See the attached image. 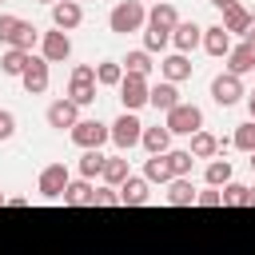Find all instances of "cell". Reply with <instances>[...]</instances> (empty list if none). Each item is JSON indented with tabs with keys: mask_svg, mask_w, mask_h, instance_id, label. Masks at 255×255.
Instances as JSON below:
<instances>
[{
	"mask_svg": "<svg viewBox=\"0 0 255 255\" xmlns=\"http://www.w3.org/2000/svg\"><path fill=\"white\" fill-rule=\"evenodd\" d=\"M175 24H179L175 8H171V4H155V8L147 12V32H143V48H147V52H159V48H163V44L171 40Z\"/></svg>",
	"mask_w": 255,
	"mask_h": 255,
	"instance_id": "cell-1",
	"label": "cell"
},
{
	"mask_svg": "<svg viewBox=\"0 0 255 255\" xmlns=\"http://www.w3.org/2000/svg\"><path fill=\"white\" fill-rule=\"evenodd\" d=\"M108 24H112V32L128 36V32H139V28L147 24V12H143V4H139V0H124V4H116V8H112Z\"/></svg>",
	"mask_w": 255,
	"mask_h": 255,
	"instance_id": "cell-2",
	"label": "cell"
},
{
	"mask_svg": "<svg viewBox=\"0 0 255 255\" xmlns=\"http://www.w3.org/2000/svg\"><path fill=\"white\" fill-rule=\"evenodd\" d=\"M68 100H72L76 108H84V104H92V100H96V68H92V64H76V68H72Z\"/></svg>",
	"mask_w": 255,
	"mask_h": 255,
	"instance_id": "cell-3",
	"label": "cell"
},
{
	"mask_svg": "<svg viewBox=\"0 0 255 255\" xmlns=\"http://www.w3.org/2000/svg\"><path fill=\"white\" fill-rule=\"evenodd\" d=\"M163 128L171 135H195V131H203V112L195 104H179V108L167 112V124Z\"/></svg>",
	"mask_w": 255,
	"mask_h": 255,
	"instance_id": "cell-4",
	"label": "cell"
},
{
	"mask_svg": "<svg viewBox=\"0 0 255 255\" xmlns=\"http://www.w3.org/2000/svg\"><path fill=\"white\" fill-rule=\"evenodd\" d=\"M68 135H72V143H76V147H84V151H100V143H104V139H112V128H104L100 120H80Z\"/></svg>",
	"mask_w": 255,
	"mask_h": 255,
	"instance_id": "cell-5",
	"label": "cell"
},
{
	"mask_svg": "<svg viewBox=\"0 0 255 255\" xmlns=\"http://www.w3.org/2000/svg\"><path fill=\"white\" fill-rule=\"evenodd\" d=\"M139 139H143V124H139L131 112H124V116L112 124V143H116L120 151H128V147H135Z\"/></svg>",
	"mask_w": 255,
	"mask_h": 255,
	"instance_id": "cell-6",
	"label": "cell"
},
{
	"mask_svg": "<svg viewBox=\"0 0 255 255\" xmlns=\"http://www.w3.org/2000/svg\"><path fill=\"white\" fill-rule=\"evenodd\" d=\"M120 100H124V112H135L151 100V88H147V76H124L120 84Z\"/></svg>",
	"mask_w": 255,
	"mask_h": 255,
	"instance_id": "cell-7",
	"label": "cell"
},
{
	"mask_svg": "<svg viewBox=\"0 0 255 255\" xmlns=\"http://www.w3.org/2000/svg\"><path fill=\"white\" fill-rule=\"evenodd\" d=\"M68 167L64 163H48L44 171H40V195L44 199H64V191H68Z\"/></svg>",
	"mask_w": 255,
	"mask_h": 255,
	"instance_id": "cell-8",
	"label": "cell"
},
{
	"mask_svg": "<svg viewBox=\"0 0 255 255\" xmlns=\"http://www.w3.org/2000/svg\"><path fill=\"white\" fill-rule=\"evenodd\" d=\"M239 96H243V84H239V76L223 72V76H215V80H211V100H215L219 108H231V104H239Z\"/></svg>",
	"mask_w": 255,
	"mask_h": 255,
	"instance_id": "cell-9",
	"label": "cell"
},
{
	"mask_svg": "<svg viewBox=\"0 0 255 255\" xmlns=\"http://www.w3.org/2000/svg\"><path fill=\"white\" fill-rule=\"evenodd\" d=\"M40 48H44V60L48 64H60V60H68L72 56V40H68V32H44V40H40Z\"/></svg>",
	"mask_w": 255,
	"mask_h": 255,
	"instance_id": "cell-10",
	"label": "cell"
},
{
	"mask_svg": "<svg viewBox=\"0 0 255 255\" xmlns=\"http://www.w3.org/2000/svg\"><path fill=\"white\" fill-rule=\"evenodd\" d=\"M76 124H80V108H76L72 100H56V104H48V128H60V131L68 128V131H72Z\"/></svg>",
	"mask_w": 255,
	"mask_h": 255,
	"instance_id": "cell-11",
	"label": "cell"
},
{
	"mask_svg": "<svg viewBox=\"0 0 255 255\" xmlns=\"http://www.w3.org/2000/svg\"><path fill=\"white\" fill-rule=\"evenodd\" d=\"M24 92L28 96H40V92H48V60H28V68H24Z\"/></svg>",
	"mask_w": 255,
	"mask_h": 255,
	"instance_id": "cell-12",
	"label": "cell"
},
{
	"mask_svg": "<svg viewBox=\"0 0 255 255\" xmlns=\"http://www.w3.org/2000/svg\"><path fill=\"white\" fill-rule=\"evenodd\" d=\"M80 20H84V8H80L76 0H60V4H52V24H56L60 32L76 28Z\"/></svg>",
	"mask_w": 255,
	"mask_h": 255,
	"instance_id": "cell-13",
	"label": "cell"
},
{
	"mask_svg": "<svg viewBox=\"0 0 255 255\" xmlns=\"http://www.w3.org/2000/svg\"><path fill=\"white\" fill-rule=\"evenodd\" d=\"M199 40H203V28H199L195 20H179V24H175V32H171V44H175L183 56H187Z\"/></svg>",
	"mask_w": 255,
	"mask_h": 255,
	"instance_id": "cell-14",
	"label": "cell"
},
{
	"mask_svg": "<svg viewBox=\"0 0 255 255\" xmlns=\"http://www.w3.org/2000/svg\"><path fill=\"white\" fill-rule=\"evenodd\" d=\"M203 48H207V56H231V32L223 24L203 28Z\"/></svg>",
	"mask_w": 255,
	"mask_h": 255,
	"instance_id": "cell-15",
	"label": "cell"
},
{
	"mask_svg": "<svg viewBox=\"0 0 255 255\" xmlns=\"http://www.w3.org/2000/svg\"><path fill=\"white\" fill-rule=\"evenodd\" d=\"M120 203H124V207H139V203H147V179L128 175V179L120 183Z\"/></svg>",
	"mask_w": 255,
	"mask_h": 255,
	"instance_id": "cell-16",
	"label": "cell"
},
{
	"mask_svg": "<svg viewBox=\"0 0 255 255\" xmlns=\"http://www.w3.org/2000/svg\"><path fill=\"white\" fill-rule=\"evenodd\" d=\"M227 72H231V76L255 72V44H239V48H231V56H227Z\"/></svg>",
	"mask_w": 255,
	"mask_h": 255,
	"instance_id": "cell-17",
	"label": "cell"
},
{
	"mask_svg": "<svg viewBox=\"0 0 255 255\" xmlns=\"http://www.w3.org/2000/svg\"><path fill=\"white\" fill-rule=\"evenodd\" d=\"M159 72H163V80H167V84H179V80H187V76H191V64H187V56H183V52H175V56H167V60L159 64Z\"/></svg>",
	"mask_w": 255,
	"mask_h": 255,
	"instance_id": "cell-18",
	"label": "cell"
},
{
	"mask_svg": "<svg viewBox=\"0 0 255 255\" xmlns=\"http://www.w3.org/2000/svg\"><path fill=\"white\" fill-rule=\"evenodd\" d=\"M147 104H151L155 112H171V108H179V92H175V84H167V80H163V84H155Z\"/></svg>",
	"mask_w": 255,
	"mask_h": 255,
	"instance_id": "cell-19",
	"label": "cell"
},
{
	"mask_svg": "<svg viewBox=\"0 0 255 255\" xmlns=\"http://www.w3.org/2000/svg\"><path fill=\"white\" fill-rule=\"evenodd\" d=\"M143 179H147V183H171V179H175V171H171L167 155H151V159L143 163Z\"/></svg>",
	"mask_w": 255,
	"mask_h": 255,
	"instance_id": "cell-20",
	"label": "cell"
},
{
	"mask_svg": "<svg viewBox=\"0 0 255 255\" xmlns=\"http://www.w3.org/2000/svg\"><path fill=\"white\" fill-rule=\"evenodd\" d=\"M151 155H167V147H171V131L167 128H143V139H139Z\"/></svg>",
	"mask_w": 255,
	"mask_h": 255,
	"instance_id": "cell-21",
	"label": "cell"
},
{
	"mask_svg": "<svg viewBox=\"0 0 255 255\" xmlns=\"http://www.w3.org/2000/svg\"><path fill=\"white\" fill-rule=\"evenodd\" d=\"M195 187H191V179L187 175H179V179H171V191H167V203L171 207H187V203H195Z\"/></svg>",
	"mask_w": 255,
	"mask_h": 255,
	"instance_id": "cell-22",
	"label": "cell"
},
{
	"mask_svg": "<svg viewBox=\"0 0 255 255\" xmlns=\"http://www.w3.org/2000/svg\"><path fill=\"white\" fill-rule=\"evenodd\" d=\"M92 183L88 179H76V183H68V191H64V203L68 207H92Z\"/></svg>",
	"mask_w": 255,
	"mask_h": 255,
	"instance_id": "cell-23",
	"label": "cell"
},
{
	"mask_svg": "<svg viewBox=\"0 0 255 255\" xmlns=\"http://www.w3.org/2000/svg\"><path fill=\"white\" fill-rule=\"evenodd\" d=\"M28 60H32L28 52H20V48H8V52H4V60H0V72H4V76H24Z\"/></svg>",
	"mask_w": 255,
	"mask_h": 255,
	"instance_id": "cell-24",
	"label": "cell"
},
{
	"mask_svg": "<svg viewBox=\"0 0 255 255\" xmlns=\"http://www.w3.org/2000/svg\"><path fill=\"white\" fill-rule=\"evenodd\" d=\"M223 28L243 36V32L251 28V12H247V8H239V4H235V8H227V12H223Z\"/></svg>",
	"mask_w": 255,
	"mask_h": 255,
	"instance_id": "cell-25",
	"label": "cell"
},
{
	"mask_svg": "<svg viewBox=\"0 0 255 255\" xmlns=\"http://www.w3.org/2000/svg\"><path fill=\"white\" fill-rule=\"evenodd\" d=\"M219 151V139L211 135V131H195L191 135V155L195 159H207V155H215Z\"/></svg>",
	"mask_w": 255,
	"mask_h": 255,
	"instance_id": "cell-26",
	"label": "cell"
},
{
	"mask_svg": "<svg viewBox=\"0 0 255 255\" xmlns=\"http://www.w3.org/2000/svg\"><path fill=\"white\" fill-rule=\"evenodd\" d=\"M96 84L120 88V84H124V64H100V68H96Z\"/></svg>",
	"mask_w": 255,
	"mask_h": 255,
	"instance_id": "cell-27",
	"label": "cell"
},
{
	"mask_svg": "<svg viewBox=\"0 0 255 255\" xmlns=\"http://www.w3.org/2000/svg\"><path fill=\"white\" fill-rule=\"evenodd\" d=\"M207 183L211 187H227L231 183V163L227 159H211L207 163Z\"/></svg>",
	"mask_w": 255,
	"mask_h": 255,
	"instance_id": "cell-28",
	"label": "cell"
},
{
	"mask_svg": "<svg viewBox=\"0 0 255 255\" xmlns=\"http://www.w3.org/2000/svg\"><path fill=\"white\" fill-rule=\"evenodd\" d=\"M40 40V32H36V24H28V20H20V28H16V40H12V48H20V52H32V44Z\"/></svg>",
	"mask_w": 255,
	"mask_h": 255,
	"instance_id": "cell-29",
	"label": "cell"
},
{
	"mask_svg": "<svg viewBox=\"0 0 255 255\" xmlns=\"http://www.w3.org/2000/svg\"><path fill=\"white\" fill-rule=\"evenodd\" d=\"M147 72H151L147 52H128V60H124V76H147Z\"/></svg>",
	"mask_w": 255,
	"mask_h": 255,
	"instance_id": "cell-30",
	"label": "cell"
},
{
	"mask_svg": "<svg viewBox=\"0 0 255 255\" xmlns=\"http://www.w3.org/2000/svg\"><path fill=\"white\" fill-rule=\"evenodd\" d=\"M104 163H108V155H100V151H84V159H80V175H84V179L104 175Z\"/></svg>",
	"mask_w": 255,
	"mask_h": 255,
	"instance_id": "cell-31",
	"label": "cell"
},
{
	"mask_svg": "<svg viewBox=\"0 0 255 255\" xmlns=\"http://www.w3.org/2000/svg\"><path fill=\"white\" fill-rule=\"evenodd\" d=\"M128 175H131V171H128V159H120V155H116V159H108V163H104V179H108L112 187H120Z\"/></svg>",
	"mask_w": 255,
	"mask_h": 255,
	"instance_id": "cell-32",
	"label": "cell"
},
{
	"mask_svg": "<svg viewBox=\"0 0 255 255\" xmlns=\"http://www.w3.org/2000/svg\"><path fill=\"white\" fill-rule=\"evenodd\" d=\"M247 195H251V187L227 183V187H223V207H247Z\"/></svg>",
	"mask_w": 255,
	"mask_h": 255,
	"instance_id": "cell-33",
	"label": "cell"
},
{
	"mask_svg": "<svg viewBox=\"0 0 255 255\" xmlns=\"http://www.w3.org/2000/svg\"><path fill=\"white\" fill-rule=\"evenodd\" d=\"M231 139H235V147H239V151L255 155V120H251V124H243V128H239V131H235Z\"/></svg>",
	"mask_w": 255,
	"mask_h": 255,
	"instance_id": "cell-34",
	"label": "cell"
},
{
	"mask_svg": "<svg viewBox=\"0 0 255 255\" xmlns=\"http://www.w3.org/2000/svg\"><path fill=\"white\" fill-rule=\"evenodd\" d=\"M191 159H195L191 151H167V163H171V171H175V179L191 171Z\"/></svg>",
	"mask_w": 255,
	"mask_h": 255,
	"instance_id": "cell-35",
	"label": "cell"
},
{
	"mask_svg": "<svg viewBox=\"0 0 255 255\" xmlns=\"http://www.w3.org/2000/svg\"><path fill=\"white\" fill-rule=\"evenodd\" d=\"M16 28H20V20L4 12V16H0V40H4L8 48H12V40H16Z\"/></svg>",
	"mask_w": 255,
	"mask_h": 255,
	"instance_id": "cell-36",
	"label": "cell"
},
{
	"mask_svg": "<svg viewBox=\"0 0 255 255\" xmlns=\"http://www.w3.org/2000/svg\"><path fill=\"white\" fill-rule=\"evenodd\" d=\"M116 203H120V191H108V187H104V191L92 195V207H116Z\"/></svg>",
	"mask_w": 255,
	"mask_h": 255,
	"instance_id": "cell-37",
	"label": "cell"
},
{
	"mask_svg": "<svg viewBox=\"0 0 255 255\" xmlns=\"http://www.w3.org/2000/svg\"><path fill=\"white\" fill-rule=\"evenodd\" d=\"M195 203H199V207H223V191H199Z\"/></svg>",
	"mask_w": 255,
	"mask_h": 255,
	"instance_id": "cell-38",
	"label": "cell"
},
{
	"mask_svg": "<svg viewBox=\"0 0 255 255\" xmlns=\"http://www.w3.org/2000/svg\"><path fill=\"white\" fill-rule=\"evenodd\" d=\"M12 131H16V116L0 108V139H12Z\"/></svg>",
	"mask_w": 255,
	"mask_h": 255,
	"instance_id": "cell-39",
	"label": "cell"
},
{
	"mask_svg": "<svg viewBox=\"0 0 255 255\" xmlns=\"http://www.w3.org/2000/svg\"><path fill=\"white\" fill-rule=\"evenodd\" d=\"M207 4H215V8H223V12H227V8H235L239 0H207Z\"/></svg>",
	"mask_w": 255,
	"mask_h": 255,
	"instance_id": "cell-40",
	"label": "cell"
},
{
	"mask_svg": "<svg viewBox=\"0 0 255 255\" xmlns=\"http://www.w3.org/2000/svg\"><path fill=\"white\" fill-rule=\"evenodd\" d=\"M243 44H255V16H251V28L243 32Z\"/></svg>",
	"mask_w": 255,
	"mask_h": 255,
	"instance_id": "cell-41",
	"label": "cell"
},
{
	"mask_svg": "<svg viewBox=\"0 0 255 255\" xmlns=\"http://www.w3.org/2000/svg\"><path fill=\"white\" fill-rule=\"evenodd\" d=\"M247 207H255V187H251V195H247Z\"/></svg>",
	"mask_w": 255,
	"mask_h": 255,
	"instance_id": "cell-42",
	"label": "cell"
},
{
	"mask_svg": "<svg viewBox=\"0 0 255 255\" xmlns=\"http://www.w3.org/2000/svg\"><path fill=\"white\" fill-rule=\"evenodd\" d=\"M247 108H251V120H255V96H251V100H247Z\"/></svg>",
	"mask_w": 255,
	"mask_h": 255,
	"instance_id": "cell-43",
	"label": "cell"
},
{
	"mask_svg": "<svg viewBox=\"0 0 255 255\" xmlns=\"http://www.w3.org/2000/svg\"><path fill=\"white\" fill-rule=\"evenodd\" d=\"M40 4H60V0H40Z\"/></svg>",
	"mask_w": 255,
	"mask_h": 255,
	"instance_id": "cell-44",
	"label": "cell"
},
{
	"mask_svg": "<svg viewBox=\"0 0 255 255\" xmlns=\"http://www.w3.org/2000/svg\"><path fill=\"white\" fill-rule=\"evenodd\" d=\"M4 203H8V199H4V191H0V207H4Z\"/></svg>",
	"mask_w": 255,
	"mask_h": 255,
	"instance_id": "cell-45",
	"label": "cell"
},
{
	"mask_svg": "<svg viewBox=\"0 0 255 255\" xmlns=\"http://www.w3.org/2000/svg\"><path fill=\"white\" fill-rule=\"evenodd\" d=\"M251 171H255V155H251Z\"/></svg>",
	"mask_w": 255,
	"mask_h": 255,
	"instance_id": "cell-46",
	"label": "cell"
}]
</instances>
